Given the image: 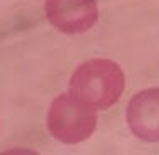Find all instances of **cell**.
<instances>
[{
  "instance_id": "6da1fadb",
  "label": "cell",
  "mask_w": 159,
  "mask_h": 155,
  "mask_svg": "<svg viewBox=\"0 0 159 155\" xmlns=\"http://www.w3.org/2000/svg\"><path fill=\"white\" fill-rule=\"evenodd\" d=\"M126 77L121 65L109 58L80 63L69 80V92L96 110H107L121 98Z\"/></svg>"
},
{
  "instance_id": "7a4b0ae2",
  "label": "cell",
  "mask_w": 159,
  "mask_h": 155,
  "mask_svg": "<svg viewBox=\"0 0 159 155\" xmlns=\"http://www.w3.org/2000/svg\"><path fill=\"white\" fill-rule=\"evenodd\" d=\"M96 109L70 92L52 100L47 112V130L61 144L74 145L91 139L97 127Z\"/></svg>"
},
{
  "instance_id": "3957f363",
  "label": "cell",
  "mask_w": 159,
  "mask_h": 155,
  "mask_svg": "<svg viewBox=\"0 0 159 155\" xmlns=\"http://www.w3.org/2000/svg\"><path fill=\"white\" fill-rule=\"evenodd\" d=\"M44 7L50 25L67 35L89 32L99 19L96 0H45Z\"/></svg>"
},
{
  "instance_id": "277c9868",
  "label": "cell",
  "mask_w": 159,
  "mask_h": 155,
  "mask_svg": "<svg viewBox=\"0 0 159 155\" xmlns=\"http://www.w3.org/2000/svg\"><path fill=\"white\" fill-rule=\"evenodd\" d=\"M126 122L132 135L139 140L159 142V87L139 90L126 107Z\"/></svg>"
}]
</instances>
